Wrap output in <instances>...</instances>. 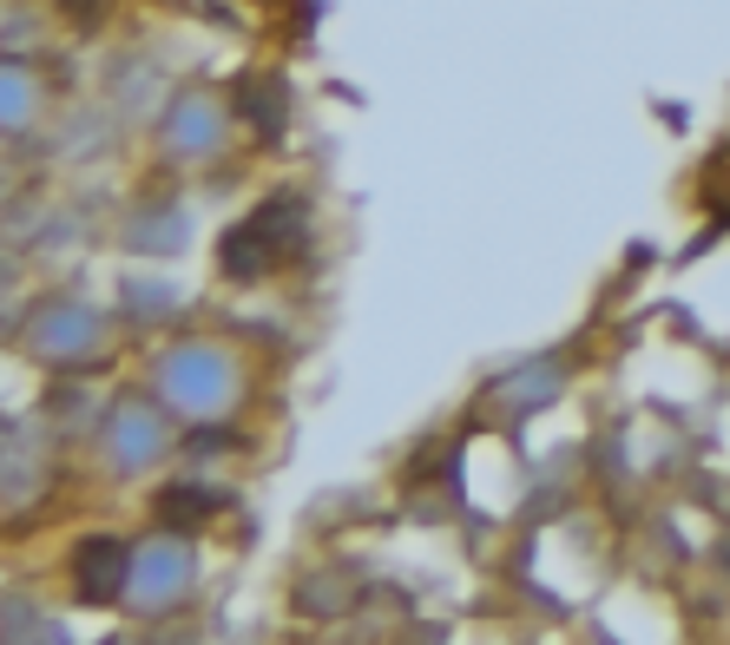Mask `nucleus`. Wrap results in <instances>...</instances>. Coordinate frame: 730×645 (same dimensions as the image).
I'll return each mask as SVG.
<instances>
[{
    "instance_id": "f257e3e1",
    "label": "nucleus",
    "mask_w": 730,
    "mask_h": 645,
    "mask_svg": "<svg viewBox=\"0 0 730 645\" xmlns=\"http://www.w3.org/2000/svg\"><path fill=\"white\" fill-rule=\"evenodd\" d=\"M112 580H119V547H112V541H92V547L79 554V587H86V593H112Z\"/></svg>"
}]
</instances>
